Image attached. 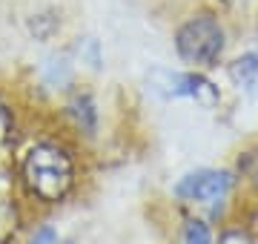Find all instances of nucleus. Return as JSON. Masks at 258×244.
I'll use <instances>...</instances> for the list:
<instances>
[{
    "mask_svg": "<svg viewBox=\"0 0 258 244\" xmlns=\"http://www.w3.org/2000/svg\"><path fill=\"white\" fill-rule=\"evenodd\" d=\"M23 178L26 187L40 201L55 204L72 190L75 184V164L69 152L57 144H37L23 161Z\"/></svg>",
    "mask_w": 258,
    "mask_h": 244,
    "instance_id": "1",
    "label": "nucleus"
},
{
    "mask_svg": "<svg viewBox=\"0 0 258 244\" xmlns=\"http://www.w3.org/2000/svg\"><path fill=\"white\" fill-rule=\"evenodd\" d=\"M175 49L189 66H212L224 52V29L212 15H195L178 29Z\"/></svg>",
    "mask_w": 258,
    "mask_h": 244,
    "instance_id": "2",
    "label": "nucleus"
},
{
    "mask_svg": "<svg viewBox=\"0 0 258 244\" xmlns=\"http://www.w3.org/2000/svg\"><path fill=\"white\" fill-rule=\"evenodd\" d=\"M232 190V175L224 169H195L189 175L175 184V198L181 204L207 210L210 216H215L224 207V201L230 198Z\"/></svg>",
    "mask_w": 258,
    "mask_h": 244,
    "instance_id": "3",
    "label": "nucleus"
},
{
    "mask_svg": "<svg viewBox=\"0 0 258 244\" xmlns=\"http://www.w3.org/2000/svg\"><path fill=\"white\" fill-rule=\"evenodd\" d=\"M69 112H72L75 124L81 127L83 132H95V124H98V112H95V103L89 95H75L72 103H69Z\"/></svg>",
    "mask_w": 258,
    "mask_h": 244,
    "instance_id": "4",
    "label": "nucleus"
},
{
    "mask_svg": "<svg viewBox=\"0 0 258 244\" xmlns=\"http://www.w3.org/2000/svg\"><path fill=\"white\" fill-rule=\"evenodd\" d=\"M178 244H215V235H212V227L198 216H189L181 227V241Z\"/></svg>",
    "mask_w": 258,
    "mask_h": 244,
    "instance_id": "5",
    "label": "nucleus"
},
{
    "mask_svg": "<svg viewBox=\"0 0 258 244\" xmlns=\"http://www.w3.org/2000/svg\"><path fill=\"white\" fill-rule=\"evenodd\" d=\"M230 75H232V81H235L241 89H249V86L258 81V57L255 55L238 57V60L230 66Z\"/></svg>",
    "mask_w": 258,
    "mask_h": 244,
    "instance_id": "6",
    "label": "nucleus"
},
{
    "mask_svg": "<svg viewBox=\"0 0 258 244\" xmlns=\"http://www.w3.org/2000/svg\"><path fill=\"white\" fill-rule=\"evenodd\" d=\"M215 244H258V238L249 233L247 227H227V230L218 235Z\"/></svg>",
    "mask_w": 258,
    "mask_h": 244,
    "instance_id": "7",
    "label": "nucleus"
},
{
    "mask_svg": "<svg viewBox=\"0 0 258 244\" xmlns=\"http://www.w3.org/2000/svg\"><path fill=\"white\" fill-rule=\"evenodd\" d=\"M244 172H247V178H249V184L258 190V150L252 152L247 158V164H244Z\"/></svg>",
    "mask_w": 258,
    "mask_h": 244,
    "instance_id": "8",
    "label": "nucleus"
},
{
    "mask_svg": "<svg viewBox=\"0 0 258 244\" xmlns=\"http://www.w3.org/2000/svg\"><path fill=\"white\" fill-rule=\"evenodd\" d=\"M32 244H57V233L52 227H43V230H37V235L32 238Z\"/></svg>",
    "mask_w": 258,
    "mask_h": 244,
    "instance_id": "9",
    "label": "nucleus"
},
{
    "mask_svg": "<svg viewBox=\"0 0 258 244\" xmlns=\"http://www.w3.org/2000/svg\"><path fill=\"white\" fill-rule=\"evenodd\" d=\"M255 84H258V81H255Z\"/></svg>",
    "mask_w": 258,
    "mask_h": 244,
    "instance_id": "10",
    "label": "nucleus"
}]
</instances>
